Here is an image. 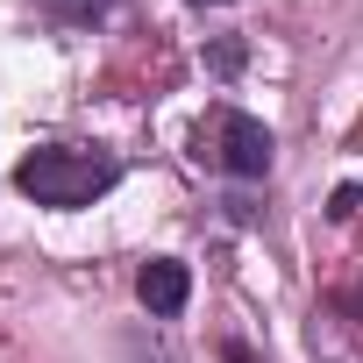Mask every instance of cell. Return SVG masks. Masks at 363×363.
<instances>
[{"mask_svg":"<svg viewBox=\"0 0 363 363\" xmlns=\"http://www.w3.org/2000/svg\"><path fill=\"white\" fill-rule=\"evenodd\" d=\"M356 207H363V193H356V186H335V193H328V214H335V221H349Z\"/></svg>","mask_w":363,"mask_h":363,"instance_id":"5","label":"cell"},{"mask_svg":"<svg viewBox=\"0 0 363 363\" xmlns=\"http://www.w3.org/2000/svg\"><path fill=\"white\" fill-rule=\"evenodd\" d=\"M193 8H221V0H193Z\"/></svg>","mask_w":363,"mask_h":363,"instance_id":"6","label":"cell"},{"mask_svg":"<svg viewBox=\"0 0 363 363\" xmlns=\"http://www.w3.org/2000/svg\"><path fill=\"white\" fill-rule=\"evenodd\" d=\"M114 178H121V164L107 150H79V143H43V150H29L15 164V186L36 207H57V214L93 207L100 193H114Z\"/></svg>","mask_w":363,"mask_h":363,"instance_id":"1","label":"cell"},{"mask_svg":"<svg viewBox=\"0 0 363 363\" xmlns=\"http://www.w3.org/2000/svg\"><path fill=\"white\" fill-rule=\"evenodd\" d=\"M271 128L257 121V114H242V107H221L207 128H200V157H214L228 178H264L271 171Z\"/></svg>","mask_w":363,"mask_h":363,"instance_id":"2","label":"cell"},{"mask_svg":"<svg viewBox=\"0 0 363 363\" xmlns=\"http://www.w3.org/2000/svg\"><path fill=\"white\" fill-rule=\"evenodd\" d=\"M135 299L157 313V320H171V313H186V299H193V271L178 264V257H150L143 271H135Z\"/></svg>","mask_w":363,"mask_h":363,"instance_id":"3","label":"cell"},{"mask_svg":"<svg viewBox=\"0 0 363 363\" xmlns=\"http://www.w3.org/2000/svg\"><path fill=\"white\" fill-rule=\"evenodd\" d=\"M242 57H250V50H242V36H221V43L207 50V65H214L221 79H228V72H242Z\"/></svg>","mask_w":363,"mask_h":363,"instance_id":"4","label":"cell"}]
</instances>
